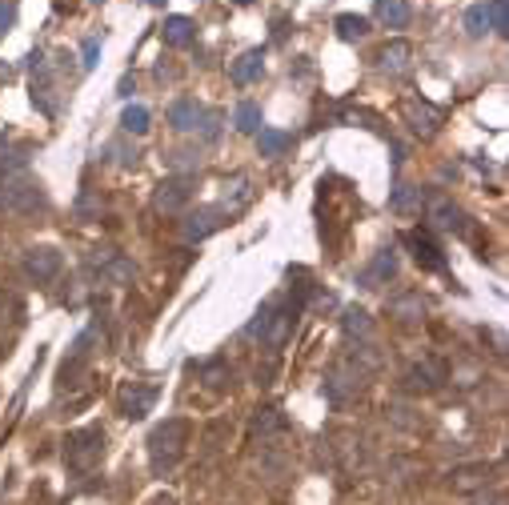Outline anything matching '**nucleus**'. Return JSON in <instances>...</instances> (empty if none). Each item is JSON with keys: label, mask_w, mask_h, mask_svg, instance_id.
<instances>
[{"label": "nucleus", "mask_w": 509, "mask_h": 505, "mask_svg": "<svg viewBox=\"0 0 509 505\" xmlns=\"http://www.w3.org/2000/svg\"><path fill=\"white\" fill-rule=\"evenodd\" d=\"M197 117H201V108H197V100H189V97H181V100H172L169 105V125L181 129V133L197 129Z\"/></svg>", "instance_id": "6ab92c4d"}, {"label": "nucleus", "mask_w": 509, "mask_h": 505, "mask_svg": "<svg viewBox=\"0 0 509 505\" xmlns=\"http://www.w3.org/2000/svg\"><path fill=\"white\" fill-rule=\"evenodd\" d=\"M100 458H105V429L85 426V429H73L65 438V466L73 469L77 478L93 473L100 466Z\"/></svg>", "instance_id": "f03ea898"}, {"label": "nucleus", "mask_w": 509, "mask_h": 505, "mask_svg": "<svg viewBox=\"0 0 509 505\" xmlns=\"http://www.w3.org/2000/svg\"><path fill=\"white\" fill-rule=\"evenodd\" d=\"M0 77H5V80H8V77H13V68H8V65H0Z\"/></svg>", "instance_id": "c9c22d12"}, {"label": "nucleus", "mask_w": 509, "mask_h": 505, "mask_svg": "<svg viewBox=\"0 0 509 505\" xmlns=\"http://www.w3.org/2000/svg\"><path fill=\"white\" fill-rule=\"evenodd\" d=\"M261 73H265V48H249V53H241L237 60H233V68H229L233 85H253Z\"/></svg>", "instance_id": "f3484780"}, {"label": "nucleus", "mask_w": 509, "mask_h": 505, "mask_svg": "<svg viewBox=\"0 0 509 505\" xmlns=\"http://www.w3.org/2000/svg\"><path fill=\"white\" fill-rule=\"evenodd\" d=\"M149 5H152V8H165V0H149Z\"/></svg>", "instance_id": "e433bc0d"}, {"label": "nucleus", "mask_w": 509, "mask_h": 505, "mask_svg": "<svg viewBox=\"0 0 509 505\" xmlns=\"http://www.w3.org/2000/svg\"><path fill=\"white\" fill-rule=\"evenodd\" d=\"M161 33H165V45H172V48H189L192 36H197V28H192L189 16H169Z\"/></svg>", "instance_id": "aec40b11"}, {"label": "nucleus", "mask_w": 509, "mask_h": 505, "mask_svg": "<svg viewBox=\"0 0 509 505\" xmlns=\"http://www.w3.org/2000/svg\"><path fill=\"white\" fill-rule=\"evenodd\" d=\"M93 5H100V0H93Z\"/></svg>", "instance_id": "a19ab883"}, {"label": "nucleus", "mask_w": 509, "mask_h": 505, "mask_svg": "<svg viewBox=\"0 0 509 505\" xmlns=\"http://www.w3.org/2000/svg\"><path fill=\"white\" fill-rule=\"evenodd\" d=\"M80 57H85V60H80V68H85V73H88V68H97V57H100V40H97V36H88L85 45H80Z\"/></svg>", "instance_id": "72a5a7b5"}, {"label": "nucleus", "mask_w": 509, "mask_h": 505, "mask_svg": "<svg viewBox=\"0 0 509 505\" xmlns=\"http://www.w3.org/2000/svg\"><path fill=\"white\" fill-rule=\"evenodd\" d=\"M0 309H5V297H0Z\"/></svg>", "instance_id": "ea45409f"}, {"label": "nucleus", "mask_w": 509, "mask_h": 505, "mask_svg": "<svg viewBox=\"0 0 509 505\" xmlns=\"http://www.w3.org/2000/svg\"><path fill=\"white\" fill-rule=\"evenodd\" d=\"M405 245L413 249V257H417V265L421 269H433V273H441L445 269V257H441V249L433 245V237L430 233H405Z\"/></svg>", "instance_id": "dca6fc26"}, {"label": "nucleus", "mask_w": 509, "mask_h": 505, "mask_svg": "<svg viewBox=\"0 0 509 505\" xmlns=\"http://www.w3.org/2000/svg\"><path fill=\"white\" fill-rule=\"evenodd\" d=\"M257 149H261V157H281L285 149H293V137L281 133V129H261V133H257Z\"/></svg>", "instance_id": "4be33fe9"}, {"label": "nucleus", "mask_w": 509, "mask_h": 505, "mask_svg": "<svg viewBox=\"0 0 509 505\" xmlns=\"http://www.w3.org/2000/svg\"><path fill=\"white\" fill-rule=\"evenodd\" d=\"M490 481H493V466L490 461H470V466H457L450 469V486L453 493H462V498H470V493H482V490H490Z\"/></svg>", "instance_id": "0eeeda50"}, {"label": "nucleus", "mask_w": 509, "mask_h": 505, "mask_svg": "<svg viewBox=\"0 0 509 505\" xmlns=\"http://www.w3.org/2000/svg\"><path fill=\"white\" fill-rule=\"evenodd\" d=\"M410 65H413V45H410V40H390V45H381V53H378V68H381V73L401 77Z\"/></svg>", "instance_id": "4468645a"}, {"label": "nucleus", "mask_w": 509, "mask_h": 505, "mask_svg": "<svg viewBox=\"0 0 509 505\" xmlns=\"http://www.w3.org/2000/svg\"><path fill=\"white\" fill-rule=\"evenodd\" d=\"M421 205H425V197H421V189H413V185H397L393 197H390L393 213H421Z\"/></svg>", "instance_id": "412c9836"}, {"label": "nucleus", "mask_w": 509, "mask_h": 505, "mask_svg": "<svg viewBox=\"0 0 509 505\" xmlns=\"http://www.w3.org/2000/svg\"><path fill=\"white\" fill-rule=\"evenodd\" d=\"M393 273H397V257H393V249H385V252H378L373 269L365 273V285H373V281H390Z\"/></svg>", "instance_id": "c85d7f7f"}, {"label": "nucleus", "mask_w": 509, "mask_h": 505, "mask_svg": "<svg viewBox=\"0 0 509 505\" xmlns=\"http://www.w3.org/2000/svg\"><path fill=\"white\" fill-rule=\"evenodd\" d=\"M490 505H505V498H502V493H497V498H493V501H490Z\"/></svg>", "instance_id": "4c0bfd02"}, {"label": "nucleus", "mask_w": 509, "mask_h": 505, "mask_svg": "<svg viewBox=\"0 0 509 505\" xmlns=\"http://www.w3.org/2000/svg\"><path fill=\"white\" fill-rule=\"evenodd\" d=\"M221 221H225V209H197V213L185 217V241L189 245H197V241H205L209 233H217Z\"/></svg>", "instance_id": "2eb2a0df"}, {"label": "nucleus", "mask_w": 509, "mask_h": 505, "mask_svg": "<svg viewBox=\"0 0 509 505\" xmlns=\"http://www.w3.org/2000/svg\"><path fill=\"white\" fill-rule=\"evenodd\" d=\"M297 313H301V305H285V309L265 305V309L257 313V321L249 325V337H261L269 353L285 349V341H289L293 325H297Z\"/></svg>", "instance_id": "7ed1b4c3"}, {"label": "nucleus", "mask_w": 509, "mask_h": 505, "mask_svg": "<svg viewBox=\"0 0 509 505\" xmlns=\"http://www.w3.org/2000/svg\"><path fill=\"white\" fill-rule=\"evenodd\" d=\"M378 20L390 28H405L410 25V5L405 0H378Z\"/></svg>", "instance_id": "b1692460"}, {"label": "nucleus", "mask_w": 509, "mask_h": 505, "mask_svg": "<svg viewBox=\"0 0 509 505\" xmlns=\"http://www.w3.org/2000/svg\"><path fill=\"white\" fill-rule=\"evenodd\" d=\"M60 269H65V257H60V249H53V245H33L25 252V273L33 281H53Z\"/></svg>", "instance_id": "f8f14e48"}, {"label": "nucleus", "mask_w": 509, "mask_h": 505, "mask_svg": "<svg viewBox=\"0 0 509 505\" xmlns=\"http://www.w3.org/2000/svg\"><path fill=\"white\" fill-rule=\"evenodd\" d=\"M365 33H369V20L358 16V13H341L338 16V36L341 40H361Z\"/></svg>", "instance_id": "a878e982"}, {"label": "nucleus", "mask_w": 509, "mask_h": 505, "mask_svg": "<svg viewBox=\"0 0 509 505\" xmlns=\"http://www.w3.org/2000/svg\"><path fill=\"white\" fill-rule=\"evenodd\" d=\"M233 5H253V0H233Z\"/></svg>", "instance_id": "58836bf2"}, {"label": "nucleus", "mask_w": 509, "mask_h": 505, "mask_svg": "<svg viewBox=\"0 0 509 505\" xmlns=\"http://www.w3.org/2000/svg\"><path fill=\"white\" fill-rule=\"evenodd\" d=\"M189 433H192V426L185 417H165L157 429L149 433V466H152L157 478H161V473H169L181 458H185Z\"/></svg>", "instance_id": "f257e3e1"}, {"label": "nucleus", "mask_w": 509, "mask_h": 505, "mask_svg": "<svg viewBox=\"0 0 509 505\" xmlns=\"http://www.w3.org/2000/svg\"><path fill=\"white\" fill-rule=\"evenodd\" d=\"M430 225L437 229V233H457V237H465L470 233V221H465V213L453 205L450 197H430Z\"/></svg>", "instance_id": "9d476101"}, {"label": "nucleus", "mask_w": 509, "mask_h": 505, "mask_svg": "<svg viewBox=\"0 0 509 505\" xmlns=\"http://www.w3.org/2000/svg\"><path fill=\"white\" fill-rule=\"evenodd\" d=\"M201 377H205V386L209 389H229V381H233V369L225 366V361H209L205 369H201Z\"/></svg>", "instance_id": "c756f323"}, {"label": "nucleus", "mask_w": 509, "mask_h": 505, "mask_svg": "<svg viewBox=\"0 0 509 505\" xmlns=\"http://www.w3.org/2000/svg\"><path fill=\"white\" fill-rule=\"evenodd\" d=\"M88 265H93L109 285H132V277H137V265H132L125 252H117V249L88 252Z\"/></svg>", "instance_id": "423d86ee"}, {"label": "nucleus", "mask_w": 509, "mask_h": 505, "mask_svg": "<svg viewBox=\"0 0 509 505\" xmlns=\"http://www.w3.org/2000/svg\"><path fill=\"white\" fill-rule=\"evenodd\" d=\"M450 381V369H445L441 357H421L405 369V389L410 393H437Z\"/></svg>", "instance_id": "39448f33"}, {"label": "nucleus", "mask_w": 509, "mask_h": 505, "mask_svg": "<svg viewBox=\"0 0 509 505\" xmlns=\"http://www.w3.org/2000/svg\"><path fill=\"white\" fill-rule=\"evenodd\" d=\"M233 120H237L241 133H261V108L253 105V100H241V105H237V117H233Z\"/></svg>", "instance_id": "7c9ffc66"}, {"label": "nucleus", "mask_w": 509, "mask_h": 505, "mask_svg": "<svg viewBox=\"0 0 509 505\" xmlns=\"http://www.w3.org/2000/svg\"><path fill=\"white\" fill-rule=\"evenodd\" d=\"M253 433H257V441H273L277 433H285V413L273 409V406L257 409V417H253Z\"/></svg>", "instance_id": "a211bd4d"}, {"label": "nucleus", "mask_w": 509, "mask_h": 505, "mask_svg": "<svg viewBox=\"0 0 509 505\" xmlns=\"http://www.w3.org/2000/svg\"><path fill=\"white\" fill-rule=\"evenodd\" d=\"M361 386H365V369L358 361H341V366L329 373V381H325V393H329V401H345V397H353V393H361Z\"/></svg>", "instance_id": "9b49d317"}, {"label": "nucleus", "mask_w": 509, "mask_h": 505, "mask_svg": "<svg viewBox=\"0 0 509 505\" xmlns=\"http://www.w3.org/2000/svg\"><path fill=\"white\" fill-rule=\"evenodd\" d=\"M225 433H229V421H213L205 429V453H217L221 441H225Z\"/></svg>", "instance_id": "473e14b6"}, {"label": "nucleus", "mask_w": 509, "mask_h": 505, "mask_svg": "<svg viewBox=\"0 0 509 505\" xmlns=\"http://www.w3.org/2000/svg\"><path fill=\"white\" fill-rule=\"evenodd\" d=\"M390 313L397 321H405V325H417V321H421V313H425V305H421V297H417V293H405V297H397L390 305Z\"/></svg>", "instance_id": "5701e85b"}, {"label": "nucleus", "mask_w": 509, "mask_h": 505, "mask_svg": "<svg viewBox=\"0 0 509 505\" xmlns=\"http://www.w3.org/2000/svg\"><path fill=\"white\" fill-rule=\"evenodd\" d=\"M0 205L13 209V213H33V209L45 205V193L25 169H13V173L0 177Z\"/></svg>", "instance_id": "20e7f679"}, {"label": "nucleus", "mask_w": 509, "mask_h": 505, "mask_svg": "<svg viewBox=\"0 0 509 505\" xmlns=\"http://www.w3.org/2000/svg\"><path fill=\"white\" fill-rule=\"evenodd\" d=\"M120 129L132 137H140V133H149V108L145 105H129L125 113H120Z\"/></svg>", "instance_id": "393cba45"}, {"label": "nucleus", "mask_w": 509, "mask_h": 505, "mask_svg": "<svg viewBox=\"0 0 509 505\" xmlns=\"http://www.w3.org/2000/svg\"><path fill=\"white\" fill-rule=\"evenodd\" d=\"M157 386L152 381H132V386H125L120 389V413H125L129 421H140L145 413H152V406H157Z\"/></svg>", "instance_id": "1a4fd4ad"}, {"label": "nucleus", "mask_w": 509, "mask_h": 505, "mask_svg": "<svg viewBox=\"0 0 509 505\" xmlns=\"http://www.w3.org/2000/svg\"><path fill=\"white\" fill-rule=\"evenodd\" d=\"M465 28H470V36H485V33H490V20H485V5H473L470 13H465Z\"/></svg>", "instance_id": "2f4dec72"}, {"label": "nucleus", "mask_w": 509, "mask_h": 505, "mask_svg": "<svg viewBox=\"0 0 509 505\" xmlns=\"http://www.w3.org/2000/svg\"><path fill=\"white\" fill-rule=\"evenodd\" d=\"M485 20L497 36H509V0H490L485 5Z\"/></svg>", "instance_id": "cd10ccee"}, {"label": "nucleus", "mask_w": 509, "mask_h": 505, "mask_svg": "<svg viewBox=\"0 0 509 505\" xmlns=\"http://www.w3.org/2000/svg\"><path fill=\"white\" fill-rule=\"evenodd\" d=\"M192 201V180L189 177H169L157 185V193H152V209L157 213H185Z\"/></svg>", "instance_id": "6e6552de"}, {"label": "nucleus", "mask_w": 509, "mask_h": 505, "mask_svg": "<svg viewBox=\"0 0 509 505\" xmlns=\"http://www.w3.org/2000/svg\"><path fill=\"white\" fill-rule=\"evenodd\" d=\"M405 120H410V129L417 137H433L437 125H441V108H433L430 100H421V97H410L405 100Z\"/></svg>", "instance_id": "ddd939ff"}, {"label": "nucleus", "mask_w": 509, "mask_h": 505, "mask_svg": "<svg viewBox=\"0 0 509 505\" xmlns=\"http://www.w3.org/2000/svg\"><path fill=\"white\" fill-rule=\"evenodd\" d=\"M16 25V8L13 5H5V0H0V36L8 33V28Z\"/></svg>", "instance_id": "f704fd0d"}, {"label": "nucleus", "mask_w": 509, "mask_h": 505, "mask_svg": "<svg viewBox=\"0 0 509 505\" xmlns=\"http://www.w3.org/2000/svg\"><path fill=\"white\" fill-rule=\"evenodd\" d=\"M341 325H345L349 337H369V333H373V321H369V313H365V309H345Z\"/></svg>", "instance_id": "bb28decb"}]
</instances>
